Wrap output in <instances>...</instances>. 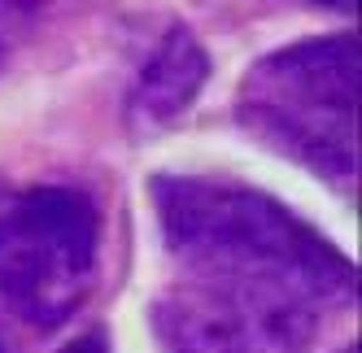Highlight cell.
Here are the masks:
<instances>
[{
	"mask_svg": "<svg viewBox=\"0 0 362 353\" xmlns=\"http://www.w3.org/2000/svg\"><path fill=\"white\" fill-rule=\"evenodd\" d=\"M0 353H5V349H0Z\"/></svg>",
	"mask_w": 362,
	"mask_h": 353,
	"instance_id": "10",
	"label": "cell"
},
{
	"mask_svg": "<svg viewBox=\"0 0 362 353\" xmlns=\"http://www.w3.org/2000/svg\"><path fill=\"white\" fill-rule=\"evenodd\" d=\"M323 310L293 288L184 275L153 306V336L162 353H305Z\"/></svg>",
	"mask_w": 362,
	"mask_h": 353,
	"instance_id": "4",
	"label": "cell"
},
{
	"mask_svg": "<svg viewBox=\"0 0 362 353\" xmlns=\"http://www.w3.org/2000/svg\"><path fill=\"white\" fill-rule=\"evenodd\" d=\"M341 353H354V349H341Z\"/></svg>",
	"mask_w": 362,
	"mask_h": 353,
	"instance_id": "9",
	"label": "cell"
},
{
	"mask_svg": "<svg viewBox=\"0 0 362 353\" xmlns=\"http://www.w3.org/2000/svg\"><path fill=\"white\" fill-rule=\"evenodd\" d=\"M62 353H110V345H105V332H83L79 340H70Z\"/></svg>",
	"mask_w": 362,
	"mask_h": 353,
	"instance_id": "7",
	"label": "cell"
},
{
	"mask_svg": "<svg viewBox=\"0 0 362 353\" xmlns=\"http://www.w3.org/2000/svg\"><path fill=\"white\" fill-rule=\"evenodd\" d=\"M210 79V57L197 44L188 27H170V35L158 44V53L140 70L136 92H132V114L148 127H166L201 96Z\"/></svg>",
	"mask_w": 362,
	"mask_h": 353,
	"instance_id": "5",
	"label": "cell"
},
{
	"mask_svg": "<svg viewBox=\"0 0 362 353\" xmlns=\"http://www.w3.org/2000/svg\"><path fill=\"white\" fill-rule=\"evenodd\" d=\"M153 210L184 275L275 284L323 306L354 297V262L257 188L210 174H153Z\"/></svg>",
	"mask_w": 362,
	"mask_h": 353,
	"instance_id": "1",
	"label": "cell"
},
{
	"mask_svg": "<svg viewBox=\"0 0 362 353\" xmlns=\"http://www.w3.org/2000/svg\"><path fill=\"white\" fill-rule=\"evenodd\" d=\"M53 5L57 0H0V66H5V57L40 27V18Z\"/></svg>",
	"mask_w": 362,
	"mask_h": 353,
	"instance_id": "6",
	"label": "cell"
},
{
	"mask_svg": "<svg viewBox=\"0 0 362 353\" xmlns=\"http://www.w3.org/2000/svg\"><path fill=\"white\" fill-rule=\"evenodd\" d=\"M315 5H327V9H345V13H349V9L358 5V0H315Z\"/></svg>",
	"mask_w": 362,
	"mask_h": 353,
	"instance_id": "8",
	"label": "cell"
},
{
	"mask_svg": "<svg viewBox=\"0 0 362 353\" xmlns=\"http://www.w3.org/2000/svg\"><path fill=\"white\" fill-rule=\"evenodd\" d=\"M100 214L83 188H0V306L13 318L62 327L96 280Z\"/></svg>",
	"mask_w": 362,
	"mask_h": 353,
	"instance_id": "3",
	"label": "cell"
},
{
	"mask_svg": "<svg viewBox=\"0 0 362 353\" xmlns=\"http://www.w3.org/2000/svg\"><path fill=\"white\" fill-rule=\"evenodd\" d=\"M240 127L319 179H358V40L323 35L262 57L236 100Z\"/></svg>",
	"mask_w": 362,
	"mask_h": 353,
	"instance_id": "2",
	"label": "cell"
}]
</instances>
